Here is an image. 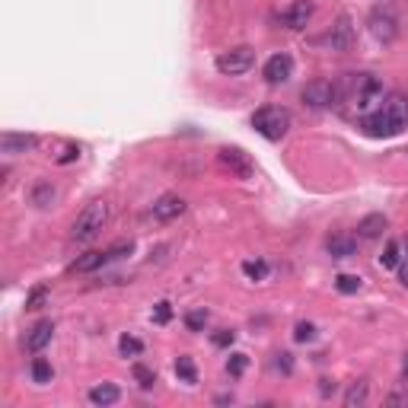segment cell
Segmentation results:
<instances>
[{
  "label": "cell",
  "mask_w": 408,
  "mask_h": 408,
  "mask_svg": "<svg viewBox=\"0 0 408 408\" xmlns=\"http://www.w3.org/2000/svg\"><path fill=\"white\" fill-rule=\"evenodd\" d=\"M338 86V102H351L357 112H370L379 99H383V83L373 73H348Z\"/></svg>",
  "instance_id": "1"
},
{
  "label": "cell",
  "mask_w": 408,
  "mask_h": 408,
  "mask_svg": "<svg viewBox=\"0 0 408 408\" xmlns=\"http://www.w3.org/2000/svg\"><path fill=\"white\" fill-rule=\"evenodd\" d=\"M106 223H108V204L102 201V198L99 201H90L77 214V220H73L71 240L73 243H93L102 233V227H106Z\"/></svg>",
  "instance_id": "2"
},
{
  "label": "cell",
  "mask_w": 408,
  "mask_h": 408,
  "mask_svg": "<svg viewBox=\"0 0 408 408\" xmlns=\"http://www.w3.org/2000/svg\"><path fill=\"white\" fill-rule=\"evenodd\" d=\"M253 128L265 141H281L290 128V112L281 106H262L253 115Z\"/></svg>",
  "instance_id": "3"
},
{
  "label": "cell",
  "mask_w": 408,
  "mask_h": 408,
  "mask_svg": "<svg viewBox=\"0 0 408 408\" xmlns=\"http://www.w3.org/2000/svg\"><path fill=\"white\" fill-rule=\"evenodd\" d=\"M253 67H255V49H249V45L230 49L217 58V71H220L223 77H240V73L253 71Z\"/></svg>",
  "instance_id": "4"
},
{
  "label": "cell",
  "mask_w": 408,
  "mask_h": 408,
  "mask_svg": "<svg viewBox=\"0 0 408 408\" xmlns=\"http://www.w3.org/2000/svg\"><path fill=\"white\" fill-rule=\"evenodd\" d=\"M370 32L377 42H392L399 32V19H396V10H392V4H379L377 10L370 13Z\"/></svg>",
  "instance_id": "5"
},
{
  "label": "cell",
  "mask_w": 408,
  "mask_h": 408,
  "mask_svg": "<svg viewBox=\"0 0 408 408\" xmlns=\"http://www.w3.org/2000/svg\"><path fill=\"white\" fill-rule=\"evenodd\" d=\"M360 128H364L370 138H396V134H402V128H399V121L392 118L389 112H386L383 106L377 108V112H367L364 118H360Z\"/></svg>",
  "instance_id": "6"
},
{
  "label": "cell",
  "mask_w": 408,
  "mask_h": 408,
  "mask_svg": "<svg viewBox=\"0 0 408 408\" xmlns=\"http://www.w3.org/2000/svg\"><path fill=\"white\" fill-rule=\"evenodd\" d=\"M300 96L310 108H329V106H338V86L332 80H312V83L303 86Z\"/></svg>",
  "instance_id": "7"
},
{
  "label": "cell",
  "mask_w": 408,
  "mask_h": 408,
  "mask_svg": "<svg viewBox=\"0 0 408 408\" xmlns=\"http://www.w3.org/2000/svg\"><path fill=\"white\" fill-rule=\"evenodd\" d=\"M217 163H220L230 175H236V179H253V173H255L249 153L240 151V147H223V151L217 153Z\"/></svg>",
  "instance_id": "8"
},
{
  "label": "cell",
  "mask_w": 408,
  "mask_h": 408,
  "mask_svg": "<svg viewBox=\"0 0 408 408\" xmlns=\"http://www.w3.org/2000/svg\"><path fill=\"white\" fill-rule=\"evenodd\" d=\"M265 80H268V83H287L290 80V73H294V58H290V54H275V58H268L265 61Z\"/></svg>",
  "instance_id": "9"
},
{
  "label": "cell",
  "mask_w": 408,
  "mask_h": 408,
  "mask_svg": "<svg viewBox=\"0 0 408 408\" xmlns=\"http://www.w3.org/2000/svg\"><path fill=\"white\" fill-rule=\"evenodd\" d=\"M312 10H316V6H312L310 0H294L290 6H284V10H281V23L287 26V29H306Z\"/></svg>",
  "instance_id": "10"
},
{
  "label": "cell",
  "mask_w": 408,
  "mask_h": 408,
  "mask_svg": "<svg viewBox=\"0 0 408 408\" xmlns=\"http://www.w3.org/2000/svg\"><path fill=\"white\" fill-rule=\"evenodd\" d=\"M185 198H179V195H163L160 201L153 204V220H160V223H169V220H175V217H182L185 214Z\"/></svg>",
  "instance_id": "11"
},
{
  "label": "cell",
  "mask_w": 408,
  "mask_h": 408,
  "mask_svg": "<svg viewBox=\"0 0 408 408\" xmlns=\"http://www.w3.org/2000/svg\"><path fill=\"white\" fill-rule=\"evenodd\" d=\"M54 335V322L51 319H42V322H36L29 329V335H26V351H32V355H39V351L45 348V345L51 342Z\"/></svg>",
  "instance_id": "12"
},
{
  "label": "cell",
  "mask_w": 408,
  "mask_h": 408,
  "mask_svg": "<svg viewBox=\"0 0 408 408\" xmlns=\"http://www.w3.org/2000/svg\"><path fill=\"white\" fill-rule=\"evenodd\" d=\"M36 144H39L36 134H4V138H0V151H4L6 156L36 151Z\"/></svg>",
  "instance_id": "13"
},
{
  "label": "cell",
  "mask_w": 408,
  "mask_h": 408,
  "mask_svg": "<svg viewBox=\"0 0 408 408\" xmlns=\"http://www.w3.org/2000/svg\"><path fill=\"white\" fill-rule=\"evenodd\" d=\"M351 42H355V26H351L348 16H338V26H332L329 32V45L338 51H348Z\"/></svg>",
  "instance_id": "14"
},
{
  "label": "cell",
  "mask_w": 408,
  "mask_h": 408,
  "mask_svg": "<svg viewBox=\"0 0 408 408\" xmlns=\"http://www.w3.org/2000/svg\"><path fill=\"white\" fill-rule=\"evenodd\" d=\"M108 262H112V255H108V249H106V253H96V249H93V253L80 255L77 262H73L67 271H71V275H90V271H99L102 265H108Z\"/></svg>",
  "instance_id": "15"
},
{
  "label": "cell",
  "mask_w": 408,
  "mask_h": 408,
  "mask_svg": "<svg viewBox=\"0 0 408 408\" xmlns=\"http://www.w3.org/2000/svg\"><path fill=\"white\" fill-rule=\"evenodd\" d=\"M325 249H329L332 258H351V255H357V240L348 233H335L325 240Z\"/></svg>",
  "instance_id": "16"
},
{
  "label": "cell",
  "mask_w": 408,
  "mask_h": 408,
  "mask_svg": "<svg viewBox=\"0 0 408 408\" xmlns=\"http://www.w3.org/2000/svg\"><path fill=\"white\" fill-rule=\"evenodd\" d=\"M386 227H389V220H386L383 214H367L364 220L357 223V236L360 240H377V236H383Z\"/></svg>",
  "instance_id": "17"
},
{
  "label": "cell",
  "mask_w": 408,
  "mask_h": 408,
  "mask_svg": "<svg viewBox=\"0 0 408 408\" xmlns=\"http://www.w3.org/2000/svg\"><path fill=\"white\" fill-rule=\"evenodd\" d=\"M121 399V392H118V386L115 383H99V386H93L90 389V402L93 405H115Z\"/></svg>",
  "instance_id": "18"
},
{
  "label": "cell",
  "mask_w": 408,
  "mask_h": 408,
  "mask_svg": "<svg viewBox=\"0 0 408 408\" xmlns=\"http://www.w3.org/2000/svg\"><path fill=\"white\" fill-rule=\"evenodd\" d=\"M367 396H370V383H367V379H357V383H351L348 392H345V405L360 408V405H367Z\"/></svg>",
  "instance_id": "19"
},
{
  "label": "cell",
  "mask_w": 408,
  "mask_h": 408,
  "mask_svg": "<svg viewBox=\"0 0 408 408\" xmlns=\"http://www.w3.org/2000/svg\"><path fill=\"white\" fill-rule=\"evenodd\" d=\"M29 201L36 204V208H49V204L54 201V185L51 182H36V185H32V192H29Z\"/></svg>",
  "instance_id": "20"
},
{
  "label": "cell",
  "mask_w": 408,
  "mask_h": 408,
  "mask_svg": "<svg viewBox=\"0 0 408 408\" xmlns=\"http://www.w3.org/2000/svg\"><path fill=\"white\" fill-rule=\"evenodd\" d=\"M175 373H179L182 383H198V370H195L192 357H179V360H175Z\"/></svg>",
  "instance_id": "21"
},
{
  "label": "cell",
  "mask_w": 408,
  "mask_h": 408,
  "mask_svg": "<svg viewBox=\"0 0 408 408\" xmlns=\"http://www.w3.org/2000/svg\"><path fill=\"white\" fill-rule=\"evenodd\" d=\"M32 379H36V383H51V364L45 357H36L32 360Z\"/></svg>",
  "instance_id": "22"
},
{
  "label": "cell",
  "mask_w": 408,
  "mask_h": 408,
  "mask_svg": "<svg viewBox=\"0 0 408 408\" xmlns=\"http://www.w3.org/2000/svg\"><path fill=\"white\" fill-rule=\"evenodd\" d=\"M134 379H138L141 389H153V386H156V373L151 370V367H144V364H134Z\"/></svg>",
  "instance_id": "23"
},
{
  "label": "cell",
  "mask_w": 408,
  "mask_h": 408,
  "mask_svg": "<svg viewBox=\"0 0 408 408\" xmlns=\"http://www.w3.org/2000/svg\"><path fill=\"white\" fill-rule=\"evenodd\" d=\"M45 300H49V287H45V284H39V287H32L29 297H26V310H42Z\"/></svg>",
  "instance_id": "24"
},
{
  "label": "cell",
  "mask_w": 408,
  "mask_h": 408,
  "mask_svg": "<svg viewBox=\"0 0 408 408\" xmlns=\"http://www.w3.org/2000/svg\"><path fill=\"white\" fill-rule=\"evenodd\" d=\"M118 351H121V357H138L141 351H144V345H141L138 338H131V335H121Z\"/></svg>",
  "instance_id": "25"
},
{
  "label": "cell",
  "mask_w": 408,
  "mask_h": 408,
  "mask_svg": "<svg viewBox=\"0 0 408 408\" xmlns=\"http://www.w3.org/2000/svg\"><path fill=\"white\" fill-rule=\"evenodd\" d=\"M243 275L253 277V281H262V277L268 275V265H265L262 258H255V262H243Z\"/></svg>",
  "instance_id": "26"
},
{
  "label": "cell",
  "mask_w": 408,
  "mask_h": 408,
  "mask_svg": "<svg viewBox=\"0 0 408 408\" xmlns=\"http://www.w3.org/2000/svg\"><path fill=\"white\" fill-rule=\"evenodd\" d=\"M399 253H402V246L392 240L389 246H386V253L379 255V265H383V268H399Z\"/></svg>",
  "instance_id": "27"
},
{
  "label": "cell",
  "mask_w": 408,
  "mask_h": 408,
  "mask_svg": "<svg viewBox=\"0 0 408 408\" xmlns=\"http://www.w3.org/2000/svg\"><path fill=\"white\" fill-rule=\"evenodd\" d=\"M335 287L342 290V294H357V290H360V277L357 275H338Z\"/></svg>",
  "instance_id": "28"
},
{
  "label": "cell",
  "mask_w": 408,
  "mask_h": 408,
  "mask_svg": "<svg viewBox=\"0 0 408 408\" xmlns=\"http://www.w3.org/2000/svg\"><path fill=\"white\" fill-rule=\"evenodd\" d=\"M185 325L192 332H201L204 325H208V310H192V312H185Z\"/></svg>",
  "instance_id": "29"
},
{
  "label": "cell",
  "mask_w": 408,
  "mask_h": 408,
  "mask_svg": "<svg viewBox=\"0 0 408 408\" xmlns=\"http://www.w3.org/2000/svg\"><path fill=\"white\" fill-rule=\"evenodd\" d=\"M246 364H249L246 355H230V360H227V373H230V377H243V373H246Z\"/></svg>",
  "instance_id": "30"
},
{
  "label": "cell",
  "mask_w": 408,
  "mask_h": 408,
  "mask_svg": "<svg viewBox=\"0 0 408 408\" xmlns=\"http://www.w3.org/2000/svg\"><path fill=\"white\" fill-rule=\"evenodd\" d=\"M294 338H297V342H312V338H316V325H312V322H297Z\"/></svg>",
  "instance_id": "31"
},
{
  "label": "cell",
  "mask_w": 408,
  "mask_h": 408,
  "mask_svg": "<svg viewBox=\"0 0 408 408\" xmlns=\"http://www.w3.org/2000/svg\"><path fill=\"white\" fill-rule=\"evenodd\" d=\"M210 342L217 345V348H230V345L236 342V332H230V329H223V332H214V338Z\"/></svg>",
  "instance_id": "32"
},
{
  "label": "cell",
  "mask_w": 408,
  "mask_h": 408,
  "mask_svg": "<svg viewBox=\"0 0 408 408\" xmlns=\"http://www.w3.org/2000/svg\"><path fill=\"white\" fill-rule=\"evenodd\" d=\"M156 322H160V325H166L169 322V319H173V306H169L166 300H163V303H156Z\"/></svg>",
  "instance_id": "33"
},
{
  "label": "cell",
  "mask_w": 408,
  "mask_h": 408,
  "mask_svg": "<svg viewBox=\"0 0 408 408\" xmlns=\"http://www.w3.org/2000/svg\"><path fill=\"white\" fill-rule=\"evenodd\" d=\"M77 156H80V147H64V153H61L58 156V163H61V166H67V163H73V160H77Z\"/></svg>",
  "instance_id": "34"
},
{
  "label": "cell",
  "mask_w": 408,
  "mask_h": 408,
  "mask_svg": "<svg viewBox=\"0 0 408 408\" xmlns=\"http://www.w3.org/2000/svg\"><path fill=\"white\" fill-rule=\"evenodd\" d=\"M275 367H277L281 373H290V370H294V360H290V355H277Z\"/></svg>",
  "instance_id": "35"
},
{
  "label": "cell",
  "mask_w": 408,
  "mask_h": 408,
  "mask_svg": "<svg viewBox=\"0 0 408 408\" xmlns=\"http://www.w3.org/2000/svg\"><path fill=\"white\" fill-rule=\"evenodd\" d=\"M399 281H402L405 287H408V262H405V265H399Z\"/></svg>",
  "instance_id": "36"
},
{
  "label": "cell",
  "mask_w": 408,
  "mask_h": 408,
  "mask_svg": "<svg viewBox=\"0 0 408 408\" xmlns=\"http://www.w3.org/2000/svg\"><path fill=\"white\" fill-rule=\"evenodd\" d=\"M402 370H405V377H408V355H405V360H402Z\"/></svg>",
  "instance_id": "37"
},
{
  "label": "cell",
  "mask_w": 408,
  "mask_h": 408,
  "mask_svg": "<svg viewBox=\"0 0 408 408\" xmlns=\"http://www.w3.org/2000/svg\"><path fill=\"white\" fill-rule=\"evenodd\" d=\"M405 255H408V240H405Z\"/></svg>",
  "instance_id": "38"
}]
</instances>
